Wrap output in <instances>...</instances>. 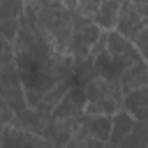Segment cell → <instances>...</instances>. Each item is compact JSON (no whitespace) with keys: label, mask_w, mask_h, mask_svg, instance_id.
I'll return each mask as SVG.
<instances>
[{"label":"cell","mask_w":148,"mask_h":148,"mask_svg":"<svg viewBox=\"0 0 148 148\" xmlns=\"http://www.w3.org/2000/svg\"><path fill=\"white\" fill-rule=\"evenodd\" d=\"M83 106H86V92H83V86L79 83H72L67 88V92L62 95V99L56 104V109L51 111V116L56 118H76L83 113Z\"/></svg>","instance_id":"cell-7"},{"label":"cell","mask_w":148,"mask_h":148,"mask_svg":"<svg viewBox=\"0 0 148 148\" xmlns=\"http://www.w3.org/2000/svg\"><path fill=\"white\" fill-rule=\"evenodd\" d=\"M25 2H32V0H23V5H25Z\"/></svg>","instance_id":"cell-17"},{"label":"cell","mask_w":148,"mask_h":148,"mask_svg":"<svg viewBox=\"0 0 148 148\" xmlns=\"http://www.w3.org/2000/svg\"><path fill=\"white\" fill-rule=\"evenodd\" d=\"M132 44H134V49L141 53V58H148V28H143V30L132 39Z\"/></svg>","instance_id":"cell-15"},{"label":"cell","mask_w":148,"mask_h":148,"mask_svg":"<svg viewBox=\"0 0 148 148\" xmlns=\"http://www.w3.org/2000/svg\"><path fill=\"white\" fill-rule=\"evenodd\" d=\"M134 120H146V111H148V86L134 88L123 92V104H120Z\"/></svg>","instance_id":"cell-8"},{"label":"cell","mask_w":148,"mask_h":148,"mask_svg":"<svg viewBox=\"0 0 148 148\" xmlns=\"http://www.w3.org/2000/svg\"><path fill=\"white\" fill-rule=\"evenodd\" d=\"M76 118H56V116L46 113L44 120H42L39 136H44L46 141H51L56 148H62L69 141V136L74 134V130H76Z\"/></svg>","instance_id":"cell-6"},{"label":"cell","mask_w":148,"mask_h":148,"mask_svg":"<svg viewBox=\"0 0 148 148\" xmlns=\"http://www.w3.org/2000/svg\"><path fill=\"white\" fill-rule=\"evenodd\" d=\"M0 148H2V146H0Z\"/></svg>","instance_id":"cell-19"},{"label":"cell","mask_w":148,"mask_h":148,"mask_svg":"<svg viewBox=\"0 0 148 148\" xmlns=\"http://www.w3.org/2000/svg\"><path fill=\"white\" fill-rule=\"evenodd\" d=\"M62 148H109V146H106V141H99V139L90 136L83 127H79V120H76V130Z\"/></svg>","instance_id":"cell-13"},{"label":"cell","mask_w":148,"mask_h":148,"mask_svg":"<svg viewBox=\"0 0 148 148\" xmlns=\"http://www.w3.org/2000/svg\"><path fill=\"white\" fill-rule=\"evenodd\" d=\"M2 2H5V0H0V5H2Z\"/></svg>","instance_id":"cell-18"},{"label":"cell","mask_w":148,"mask_h":148,"mask_svg":"<svg viewBox=\"0 0 148 148\" xmlns=\"http://www.w3.org/2000/svg\"><path fill=\"white\" fill-rule=\"evenodd\" d=\"M104 53L109 56L111 65L118 72H123L125 67H130V65H134L139 60H146L134 49V44L127 37H123L120 32H116V30H104Z\"/></svg>","instance_id":"cell-3"},{"label":"cell","mask_w":148,"mask_h":148,"mask_svg":"<svg viewBox=\"0 0 148 148\" xmlns=\"http://www.w3.org/2000/svg\"><path fill=\"white\" fill-rule=\"evenodd\" d=\"M134 123H136V120H134L125 109H118L116 113H111V130H109L106 146H109V148H118V143L132 132Z\"/></svg>","instance_id":"cell-10"},{"label":"cell","mask_w":148,"mask_h":148,"mask_svg":"<svg viewBox=\"0 0 148 148\" xmlns=\"http://www.w3.org/2000/svg\"><path fill=\"white\" fill-rule=\"evenodd\" d=\"M23 16L46 37L56 53H65L72 35V9L62 0H32L23 5Z\"/></svg>","instance_id":"cell-1"},{"label":"cell","mask_w":148,"mask_h":148,"mask_svg":"<svg viewBox=\"0 0 148 148\" xmlns=\"http://www.w3.org/2000/svg\"><path fill=\"white\" fill-rule=\"evenodd\" d=\"M118 86H120V92H127V90L148 86V67H146V60H139V62L125 67L118 74Z\"/></svg>","instance_id":"cell-9"},{"label":"cell","mask_w":148,"mask_h":148,"mask_svg":"<svg viewBox=\"0 0 148 148\" xmlns=\"http://www.w3.org/2000/svg\"><path fill=\"white\" fill-rule=\"evenodd\" d=\"M118 148H148V130H146V120H136L132 132L118 143Z\"/></svg>","instance_id":"cell-14"},{"label":"cell","mask_w":148,"mask_h":148,"mask_svg":"<svg viewBox=\"0 0 148 148\" xmlns=\"http://www.w3.org/2000/svg\"><path fill=\"white\" fill-rule=\"evenodd\" d=\"M130 2H132V5H136V7H146V2H148V0H130Z\"/></svg>","instance_id":"cell-16"},{"label":"cell","mask_w":148,"mask_h":148,"mask_svg":"<svg viewBox=\"0 0 148 148\" xmlns=\"http://www.w3.org/2000/svg\"><path fill=\"white\" fill-rule=\"evenodd\" d=\"M120 5H123V0H99V7L92 16V23L99 30H113Z\"/></svg>","instance_id":"cell-12"},{"label":"cell","mask_w":148,"mask_h":148,"mask_svg":"<svg viewBox=\"0 0 148 148\" xmlns=\"http://www.w3.org/2000/svg\"><path fill=\"white\" fill-rule=\"evenodd\" d=\"M0 146L2 148H56L51 141H46L44 136L30 132V130H23L18 125H9L2 130L0 134Z\"/></svg>","instance_id":"cell-5"},{"label":"cell","mask_w":148,"mask_h":148,"mask_svg":"<svg viewBox=\"0 0 148 148\" xmlns=\"http://www.w3.org/2000/svg\"><path fill=\"white\" fill-rule=\"evenodd\" d=\"M148 12H146V7H136V5H132L130 0H123V5H120V9H118V18H116V25H113V30L116 32H120L123 37H127L130 42L143 30V28H148Z\"/></svg>","instance_id":"cell-4"},{"label":"cell","mask_w":148,"mask_h":148,"mask_svg":"<svg viewBox=\"0 0 148 148\" xmlns=\"http://www.w3.org/2000/svg\"><path fill=\"white\" fill-rule=\"evenodd\" d=\"M99 28L90 21L79 16L76 12H72V35H69V44H67V56H72L74 60H83L90 58V46L95 44V39L99 37Z\"/></svg>","instance_id":"cell-2"},{"label":"cell","mask_w":148,"mask_h":148,"mask_svg":"<svg viewBox=\"0 0 148 148\" xmlns=\"http://www.w3.org/2000/svg\"><path fill=\"white\" fill-rule=\"evenodd\" d=\"M76 120H79V127H83L90 136H95L99 141H106L109 139L111 116H88V113H81Z\"/></svg>","instance_id":"cell-11"}]
</instances>
